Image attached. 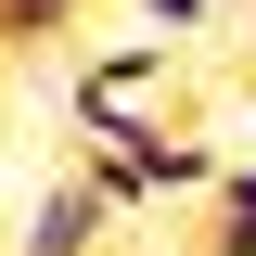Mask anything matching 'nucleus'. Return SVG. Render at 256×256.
I'll use <instances>...</instances> for the list:
<instances>
[{
  "label": "nucleus",
  "instance_id": "20e7f679",
  "mask_svg": "<svg viewBox=\"0 0 256 256\" xmlns=\"http://www.w3.org/2000/svg\"><path fill=\"white\" fill-rule=\"evenodd\" d=\"M90 0H0V38H38V26H77Z\"/></svg>",
  "mask_w": 256,
  "mask_h": 256
},
{
  "label": "nucleus",
  "instance_id": "0eeeda50",
  "mask_svg": "<svg viewBox=\"0 0 256 256\" xmlns=\"http://www.w3.org/2000/svg\"><path fill=\"white\" fill-rule=\"evenodd\" d=\"M205 244H218V256H256V218H218Z\"/></svg>",
  "mask_w": 256,
  "mask_h": 256
},
{
  "label": "nucleus",
  "instance_id": "6e6552de",
  "mask_svg": "<svg viewBox=\"0 0 256 256\" xmlns=\"http://www.w3.org/2000/svg\"><path fill=\"white\" fill-rule=\"evenodd\" d=\"M218 13H256V0H218Z\"/></svg>",
  "mask_w": 256,
  "mask_h": 256
},
{
  "label": "nucleus",
  "instance_id": "f257e3e1",
  "mask_svg": "<svg viewBox=\"0 0 256 256\" xmlns=\"http://www.w3.org/2000/svg\"><path fill=\"white\" fill-rule=\"evenodd\" d=\"M166 38H128V52H90V77H77V128H90V154H141V141H166Z\"/></svg>",
  "mask_w": 256,
  "mask_h": 256
},
{
  "label": "nucleus",
  "instance_id": "7ed1b4c3",
  "mask_svg": "<svg viewBox=\"0 0 256 256\" xmlns=\"http://www.w3.org/2000/svg\"><path fill=\"white\" fill-rule=\"evenodd\" d=\"M102 230H116V192H102V180H52L38 218H26V256H90Z\"/></svg>",
  "mask_w": 256,
  "mask_h": 256
},
{
  "label": "nucleus",
  "instance_id": "f03ea898",
  "mask_svg": "<svg viewBox=\"0 0 256 256\" xmlns=\"http://www.w3.org/2000/svg\"><path fill=\"white\" fill-rule=\"evenodd\" d=\"M102 192H116V205H205V192H218V154H205V128H192V141H141V154H102Z\"/></svg>",
  "mask_w": 256,
  "mask_h": 256
},
{
  "label": "nucleus",
  "instance_id": "39448f33",
  "mask_svg": "<svg viewBox=\"0 0 256 256\" xmlns=\"http://www.w3.org/2000/svg\"><path fill=\"white\" fill-rule=\"evenodd\" d=\"M205 205H218V218H256V154H230V166H218V192H205Z\"/></svg>",
  "mask_w": 256,
  "mask_h": 256
},
{
  "label": "nucleus",
  "instance_id": "423d86ee",
  "mask_svg": "<svg viewBox=\"0 0 256 256\" xmlns=\"http://www.w3.org/2000/svg\"><path fill=\"white\" fill-rule=\"evenodd\" d=\"M128 13H141V26H154V38H180V26H205L218 0H128Z\"/></svg>",
  "mask_w": 256,
  "mask_h": 256
}]
</instances>
